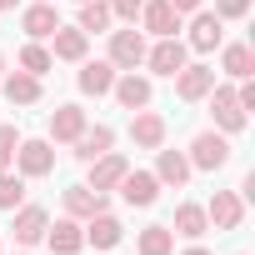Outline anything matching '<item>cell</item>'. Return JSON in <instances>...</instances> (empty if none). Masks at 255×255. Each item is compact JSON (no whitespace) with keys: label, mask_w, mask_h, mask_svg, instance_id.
<instances>
[{"label":"cell","mask_w":255,"mask_h":255,"mask_svg":"<svg viewBox=\"0 0 255 255\" xmlns=\"http://www.w3.org/2000/svg\"><path fill=\"white\" fill-rule=\"evenodd\" d=\"M185 160H190V170H225L230 165V135H220V130H200L195 140H190V150H185Z\"/></svg>","instance_id":"obj_1"},{"label":"cell","mask_w":255,"mask_h":255,"mask_svg":"<svg viewBox=\"0 0 255 255\" xmlns=\"http://www.w3.org/2000/svg\"><path fill=\"white\" fill-rule=\"evenodd\" d=\"M145 50H150V45H145V30L125 25V30H110V55H105V60H110L115 70H140V65H145Z\"/></svg>","instance_id":"obj_2"},{"label":"cell","mask_w":255,"mask_h":255,"mask_svg":"<svg viewBox=\"0 0 255 255\" xmlns=\"http://www.w3.org/2000/svg\"><path fill=\"white\" fill-rule=\"evenodd\" d=\"M210 115H215V130L220 135H240L245 130V110H240V100H235V85H210Z\"/></svg>","instance_id":"obj_3"},{"label":"cell","mask_w":255,"mask_h":255,"mask_svg":"<svg viewBox=\"0 0 255 255\" xmlns=\"http://www.w3.org/2000/svg\"><path fill=\"white\" fill-rule=\"evenodd\" d=\"M55 170V145L40 135V140H20V150H15V175H25V180H45Z\"/></svg>","instance_id":"obj_4"},{"label":"cell","mask_w":255,"mask_h":255,"mask_svg":"<svg viewBox=\"0 0 255 255\" xmlns=\"http://www.w3.org/2000/svg\"><path fill=\"white\" fill-rule=\"evenodd\" d=\"M185 45H190V50H200V55L220 50V45H225V20H220L215 10H205V5H200V10L190 15V35H185Z\"/></svg>","instance_id":"obj_5"},{"label":"cell","mask_w":255,"mask_h":255,"mask_svg":"<svg viewBox=\"0 0 255 255\" xmlns=\"http://www.w3.org/2000/svg\"><path fill=\"white\" fill-rule=\"evenodd\" d=\"M205 220H210V230H240V225H245V200H240V190H215L210 205H205Z\"/></svg>","instance_id":"obj_6"},{"label":"cell","mask_w":255,"mask_h":255,"mask_svg":"<svg viewBox=\"0 0 255 255\" xmlns=\"http://www.w3.org/2000/svg\"><path fill=\"white\" fill-rule=\"evenodd\" d=\"M110 95L120 100V110H145V105L155 100V85H150V75L120 70V75H115V85H110Z\"/></svg>","instance_id":"obj_7"},{"label":"cell","mask_w":255,"mask_h":255,"mask_svg":"<svg viewBox=\"0 0 255 255\" xmlns=\"http://www.w3.org/2000/svg\"><path fill=\"white\" fill-rule=\"evenodd\" d=\"M165 135H170V125H165V115L160 110H130V140L140 145V150H160L165 145Z\"/></svg>","instance_id":"obj_8"},{"label":"cell","mask_w":255,"mask_h":255,"mask_svg":"<svg viewBox=\"0 0 255 255\" xmlns=\"http://www.w3.org/2000/svg\"><path fill=\"white\" fill-rule=\"evenodd\" d=\"M180 25H185V15H175L170 0H145V5H140V30L145 35L165 40V35H180Z\"/></svg>","instance_id":"obj_9"},{"label":"cell","mask_w":255,"mask_h":255,"mask_svg":"<svg viewBox=\"0 0 255 255\" xmlns=\"http://www.w3.org/2000/svg\"><path fill=\"white\" fill-rule=\"evenodd\" d=\"M185 60H190V45H185L180 35H165V40H155V45L145 50V65H150V75H175Z\"/></svg>","instance_id":"obj_10"},{"label":"cell","mask_w":255,"mask_h":255,"mask_svg":"<svg viewBox=\"0 0 255 255\" xmlns=\"http://www.w3.org/2000/svg\"><path fill=\"white\" fill-rule=\"evenodd\" d=\"M170 80H175V95H180L185 105H195V100H205V95H210V85H215V70H210V65H200V60H195V65L185 60V65H180Z\"/></svg>","instance_id":"obj_11"},{"label":"cell","mask_w":255,"mask_h":255,"mask_svg":"<svg viewBox=\"0 0 255 255\" xmlns=\"http://www.w3.org/2000/svg\"><path fill=\"white\" fill-rule=\"evenodd\" d=\"M10 215H15V220H10L15 245H25V250H30V245H40V240H45V225H50V210H45V205H15Z\"/></svg>","instance_id":"obj_12"},{"label":"cell","mask_w":255,"mask_h":255,"mask_svg":"<svg viewBox=\"0 0 255 255\" xmlns=\"http://www.w3.org/2000/svg\"><path fill=\"white\" fill-rule=\"evenodd\" d=\"M115 190H120L125 205H140V210L160 200V180H155V170H125V180H120Z\"/></svg>","instance_id":"obj_13"},{"label":"cell","mask_w":255,"mask_h":255,"mask_svg":"<svg viewBox=\"0 0 255 255\" xmlns=\"http://www.w3.org/2000/svg\"><path fill=\"white\" fill-rule=\"evenodd\" d=\"M55 25H60L55 0H30V5L20 10V30H25L30 40H50V35H55Z\"/></svg>","instance_id":"obj_14"},{"label":"cell","mask_w":255,"mask_h":255,"mask_svg":"<svg viewBox=\"0 0 255 255\" xmlns=\"http://www.w3.org/2000/svg\"><path fill=\"white\" fill-rule=\"evenodd\" d=\"M125 170H130V160H125V155H115V150H105V155H95L90 160V190H100V195H110L120 180H125Z\"/></svg>","instance_id":"obj_15"},{"label":"cell","mask_w":255,"mask_h":255,"mask_svg":"<svg viewBox=\"0 0 255 255\" xmlns=\"http://www.w3.org/2000/svg\"><path fill=\"white\" fill-rule=\"evenodd\" d=\"M45 245H50V255H80V250H85V230H80V220H70V215L50 220V225H45Z\"/></svg>","instance_id":"obj_16"},{"label":"cell","mask_w":255,"mask_h":255,"mask_svg":"<svg viewBox=\"0 0 255 255\" xmlns=\"http://www.w3.org/2000/svg\"><path fill=\"white\" fill-rule=\"evenodd\" d=\"M80 230H85V245H95V250H115V245L125 240V225H120L110 210H100V215L80 220Z\"/></svg>","instance_id":"obj_17"},{"label":"cell","mask_w":255,"mask_h":255,"mask_svg":"<svg viewBox=\"0 0 255 255\" xmlns=\"http://www.w3.org/2000/svg\"><path fill=\"white\" fill-rule=\"evenodd\" d=\"M85 125H90V120H85L80 105H55V110H50V135H45V140H50V145H70Z\"/></svg>","instance_id":"obj_18"},{"label":"cell","mask_w":255,"mask_h":255,"mask_svg":"<svg viewBox=\"0 0 255 255\" xmlns=\"http://www.w3.org/2000/svg\"><path fill=\"white\" fill-rule=\"evenodd\" d=\"M85 50H90V35H85L80 25H55V35H50V55H55V60L80 65V60H85Z\"/></svg>","instance_id":"obj_19"},{"label":"cell","mask_w":255,"mask_h":255,"mask_svg":"<svg viewBox=\"0 0 255 255\" xmlns=\"http://www.w3.org/2000/svg\"><path fill=\"white\" fill-rule=\"evenodd\" d=\"M115 65L110 60H80V75H75V85H80V95H110V85H115Z\"/></svg>","instance_id":"obj_20"},{"label":"cell","mask_w":255,"mask_h":255,"mask_svg":"<svg viewBox=\"0 0 255 255\" xmlns=\"http://www.w3.org/2000/svg\"><path fill=\"white\" fill-rule=\"evenodd\" d=\"M110 145H115V130H110V125H85V130L70 140V155L90 165V160H95V155H105Z\"/></svg>","instance_id":"obj_21"},{"label":"cell","mask_w":255,"mask_h":255,"mask_svg":"<svg viewBox=\"0 0 255 255\" xmlns=\"http://www.w3.org/2000/svg\"><path fill=\"white\" fill-rule=\"evenodd\" d=\"M60 205H65V215H70V220H90V215L110 210V205H105V195H100V190H90V185H70V190L60 195Z\"/></svg>","instance_id":"obj_22"},{"label":"cell","mask_w":255,"mask_h":255,"mask_svg":"<svg viewBox=\"0 0 255 255\" xmlns=\"http://www.w3.org/2000/svg\"><path fill=\"white\" fill-rule=\"evenodd\" d=\"M0 90H5L10 105H35V100H40V75H30V70H5V75H0Z\"/></svg>","instance_id":"obj_23"},{"label":"cell","mask_w":255,"mask_h":255,"mask_svg":"<svg viewBox=\"0 0 255 255\" xmlns=\"http://www.w3.org/2000/svg\"><path fill=\"white\" fill-rule=\"evenodd\" d=\"M220 70H225L230 80H250V75H255V50H250L245 40L220 45Z\"/></svg>","instance_id":"obj_24"},{"label":"cell","mask_w":255,"mask_h":255,"mask_svg":"<svg viewBox=\"0 0 255 255\" xmlns=\"http://www.w3.org/2000/svg\"><path fill=\"white\" fill-rule=\"evenodd\" d=\"M155 180L180 190V185L190 180V160H185V150H165V145H160V150H155Z\"/></svg>","instance_id":"obj_25"},{"label":"cell","mask_w":255,"mask_h":255,"mask_svg":"<svg viewBox=\"0 0 255 255\" xmlns=\"http://www.w3.org/2000/svg\"><path fill=\"white\" fill-rule=\"evenodd\" d=\"M170 230H175L180 240H200V235L210 230V220H205V205H195V200H180V205H175V220H170Z\"/></svg>","instance_id":"obj_26"},{"label":"cell","mask_w":255,"mask_h":255,"mask_svg":"<svg viewBox=\"0 0 255 255\" xmlns=\"http://www.w3.org/2000/svg\"><path fill=\"white\" fill-rule=\"evenodd\" d=\"M135 250L140 255H175V230L170 225H145L135 235Z\"/></svg>","instance_id":"obj_27"},{"label":"cell","mask_w":255,"mask_h":255,"mask_svg":"<svg viewBox=\"0 0 255 255\" xmlns=\"http://www.w3.org/2000/svg\"><path fill=\"white\" fill-rule=\"evenodd\" d=\"M110 20H115V15H110V5H105V0H85L75 25H80L85 35H110Z\"/></svg>","instance_id":"obj_28"},{"label":"cell","mask_w":255,"mask_h":255,"mask_svg":"<svg viewBox=\"0 0 255 255\" xmlns=\"http://www.w3.org/2000/svg\"><path fill=\"white\" fill-rule=\"evenodd\" d=\"M20 70H30V75H45V70H55V55L40 45V40H25L20 45V60H15Z\"/></svg>","instance_id":"obj_29"},{"label":"cell","mask_w":255,"mask_h":255,"mask_svg":"<svg viewBox=\"0 0 255 255\" xmlns=\"http://www.w3.org/2000/svg\"><path fill=\"white\" fill-rule=\"evenodd\" d=\"M15 205H25V175L0 170V210H15Z\"/></svg>","instance_id":"obj_30"},{"label":"cell","mask_w":255,"mask_h":255,"mask_svg":"<svg viewBox=\"0 0 255 255\" xmlns=\"http://www.w3.org/2000/svg\"><path fill=\"white\" fill-rule=\"evenodd\" d=\"M15 150H20V130L0 125V170H15Z\"/></svg>","instance_id":"obj_31"},{"label":"cell","mask_w":255,"mask_h":255,"mask_svg":"<svg viewBox=\"0 0 255 255\" xmlns=\"http://www.w3.org/2000/svg\"><path fill=\"white\" fill-rule=\"evenodd\" d=\"M105 5H110V15H115V20L135 25V20H140V5H145V0H105Z\"/></svg>","instance_id":"obj_32"},{"label":"cell","mask_w":255,"mask_h":255,"mask_svg":"<svg viewBox=\"0 0 255 255\" xmlns=\"http://www.w3.org/2000/svg\"><path fill=\"white\" fill-rule=\"evenodd\" d=\"M215 15L220 20H245L250 15V0H215Z\"/></svg>","instance_id":"obj_33"},{"label":"cell","mask_w":255,"mask_h":255,"mask_svg":"<svg viewBox=\"0 0 255 255\" xmlns=\"http://www.w3.org/2000/svg\"><path fill=\"white\" fill-rule=\"evenodd\" d=\"M170 5H175V15H195V10L205 5V0H170Z\"/></svg>","instance_id":"obj_34"},{"label":"cell","mask_w":255,"mask_h":255,"mask_svg":"<svg viewBox=\"0 0 255 255\" xmlns=\"http://www.w3.org/2000/svg\"><path fill=\"white\" fill-rule=\"evenodd\" d=\"M180 255H210V250H205V245H200V240H190V245H185V250H180Z\"/></svg>","instance_id":"obj_35"},{"label":"cell","mask_w":255,"mask_h":255,"mask_svg":"<svg viewBox=\"0 0 255 255\" xmlns=\"http://www.w3.org/2000/svg\"><path fill=\"white\" fill-rule=\"evenodd\" d=\"M15 5H20V0H0V10H15Z\"/></svg>","instance_id":"obj_36"},{"label":"cell","mask_w":255,"mask_h":255,"mask_svg":"<svg viewBox=\"0 0 255 255\" xmlns=\"http://www.w3.org/2000/svg\"><path fill=\"white\" fill-rule=\"evenodd\" d=\"M0 75H5V55H0Z\"/></svg>","instance_id":"obj_37"},{"label":"cell","mask_w":255,"mask_h":255,"mask_svg":"<svg viewBox=\"0 0 255 255\" xmlns=\"http://www.w3.org/2000/svg\"><path fill=\"white\" fill-rule=\"evenodd\" d=\"M75 5H85V0H75Z\"/></svg>","instance_id":"obj_38"},{"label":"cell","mask_w":255,"mask_h":255,"mask_svg":"<svg viewBox=\"0 0 255 255\" xmlns=\"http://www.w3.org/2000/svg\"><path fill=\"white\" fill-rule=\"evenodd\" d=\"M235 255H245V250H235Z\"/></svg>","instance_id":"obj_39"},{"label":"cell","mask_w":255,"mask_h":255,"mask_svg":"<svg viewBox=\"0 0 255 255\" xmlns=\"http://www.w3.org/2000/svg\"><path fill=\"white\" fill-rule=\"evenodd\" d=\"M0 255H5V250H0Z\"/></svg>","instance_id":"obj_40"},{"label":"cell","mask_w":255,"mask_h":255,"mask_svg":"<svg viewBox=\"0 0 255 255\" xmlns=\"http://www.w3.org/2000/svg\"><path fill=\"white\" fill-rule=\"evenodd\" d=\"M20 255H25V250H20Z\"/></svg>","instance_id":"obj_41"}]
</instances>
